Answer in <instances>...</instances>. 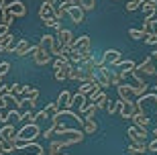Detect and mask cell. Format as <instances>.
I'll return each mask as SVG.
<instances>
[{"instance_id": "cell-1", "label": "cell", "mask_w": 157, "mask_h": 155, "mask_svg": "<svg viewBox=\"0 0 157 155\" xmlns=\"http://www.w3.org/2000/svg\"><path fill=\"white\" fill-rule=\"evenodd\" d=\"M39 135H41V129L37 122H27L25 126H21L17 131V139H21V141H35Z\"/></svg>"}, {"instance_id": "cell-2", "label": "cell", "mask_w": 157, "mask_h": 155, "mask_svg": "<svg viewBox=\"0 0 157 155\" xmlns=\"http://www.w3.org/2000/svg\"><path fill=\"white\" fill-rule=\"evenodd\" d=\"M29 55H33V61L37 63V65H47V63L51 61V53L49 51H45L43 47H39V45H31V51H29Z\"/></svg>"}, {"instance_id": "cell-3", "label": "cell", "mask_w": 157, "mask_h": 155, "mask_svg": "<svg viewBox=\"0 0 157 155\" xmlns=\"http://www.w3.org/2000/svg\"><path fill=\"white\" fill-rule=\"evenodd\" d=\"M110 65H106V63H100V65H96V69H94V78H96V82H98L100 86H110Z\"/></svg>"}, {"instance_id": "cell-4", "label": "cell", "mask_w": 157, "mask_h": 155, "mask_svg": "<svg viewBox=\"0 0 157 155\" xmlns=\"http://www.w3.org/2000/svg\"><path fill=\"white\" fill-rule=\"evenodd\" d=\"M74 49H78L80 53H84L86 57H92V39L88 35H82V37H76L74 39Z\"/></svg>"}, {"instance_id": "cell-5", "label": "cell", "mask_w": 157, "mask_h": 155, "mask_svg": "<svg viewBox=\"0 0 157 155\" xmlns=\"http://www.w3.org/2000/svg\"><path fill=\"white\" fill-rule=\"evenodd\" d=\"M65 14L71 18L74 25H82L84 21H86V10H84L82 6H78V4H70L67 8H65Z\"/></svg>"}, {"instance_id": "cell-6", "label": "cell", "mask_w": 157, "mask_h": 155, "mask_svg": "<svg viewBox=\"0 0 157 155\" xmlns=\"http://www.w3.org/2000/svg\"><path fill=\"white\" fill-rule=\"evenodd\" d=\"M55 31H57V33H55V39H57V43L61 47H71L74 45V39H76V37H74V33H71L70 29H63V27L59 25Z\"/></svg>"}, {"instance_id": "cell-7", "label": "cell", "mask_w": 157, "mask_h": 155, "mask_svg": "<svg viewBox=\"0 0 157 155\" xmlns=\"http://www.w3.org/2000/svg\"><path fill=\"white\" fill-rule=\"evenodd\" d=\"M135 72H139L141 76H157V68H155V57L153 55H149V57L143 59V63L141 65H137L135 68Z\"/></svg>"}, {"instance_id": "cell-8", "label": "cell", "mask_w": 157, "mask_h": 155, "mask_svg": "<svg viewBox=\"0 0 157 155\" xmlns=\"http://www.w3.org/2000/svg\"><path fill=\"white\" fill-rule=\"evenodd\" d=\"M127 135H128V139H131V143L147 145V131H143V129H139V126H128Z\"/></svg>"}, {"instance_id": "cell-9", "label": "cell", "mask_w": 157, "mask_h": 155, "mask_svg": "<svg viewBox=\"0 0 157 155\" xmlns=\"http://www.w3.org/2000/svg\"><path fill=\"white\" fill-rule=\"evenodd\" d=\"M141 106L137 104V100H131V102H122L121 100V106H118V114L121 118H131L135 112H139Z\"/></svg>"}, {"instance_id": "cell-10", "label": "cell", "mask_w": 157, "mask_h": 155, "mask_svg": "<svg viewBox=\"0 0 157 155\" xmlns=\"http://www.w3.org/2000/svg\"><path fill=\"white\" fill-rule=\"evenodd\" d=\"M4 8L10 12L12 17H25V14H27V6H25V2H21V0H12Z\"/></svg>"}, {"instance_id": "cell-11", "label": "cell", "mask_w": 157, "mask_h": 155, "mask_svg": "<svg viewBox=\"0 0 157 155\" xmlns=\"http://www.w3.org/2000/svg\"><path fill=\"white\" fill-rule=\"evenodd\" d=\"M121 59H122V55H121V51H118V49H108V51L102 53V63L110 65V68H114Z\"/></svg>"}, {"instance_id": "cell-12", "label": "cell", "mask_w": 157, "mask_h": 155, "mask_svg": "<svg viewBox=\"0 0 157 155\" xmlns=\"http://www.w3.org/2000/svg\"><path fill=\"white\" fill-rule=\"evenodd\" d=\"M0 139H4L6 143H14L17 141V131H14V125L12 122H6L4 126H2V131H0Z\"/></svg>"}, {"instance_id": "cell-13", "label": "cell", "mask_w": 157, "mask_h": 155, "mask_svg": "<svg viewBox=\"0 0 157 155\" xmlns=\"http://www.w3.org/2000/svg\"><path fill=\"white\" fill-rule=\"evenodd\" d=\"M117 90H118V98H121L122 102H131V100H135V94H133V88H131V84L122 82L121 86H117Z\"/></svg>"}, {"instance_id": "cell-14", "label": "cell", "mask_w": 157, "mask_h": 155, "mask_svg": "<svg viewBox=\"0 0 157 155\" xmlns=\"http://www.w3.org/2000/svg\"><path fill=\"white\" fill-rule=\"evenodd\" d=\"M57 108L59 110H71V108H74V104H71V94L67 92V90H63V92L59 94V98H57Z\"/></svg>"}, {"instance_id": "cell-15", "label": "cell", "mask_w": 157, "mask_h": 155, "mask_svg": "<svg viewBox=\"0 0 157 155\" xmlns=\"http://www.w3.org/2000/svg\"><path fill=\"white\" fill-rule=\"evenodd\" d=\"M141 8H143L145 18H153L155 12H157V0H143L141 2Z\"/></svg>"}, {"instance_id": "cell-16", "label": "cell", "mask_w": 157, "mask_h": 155, "mask_svg": "<svg viewBox=\"0 0 157 155\" xmlns=\"http://www.w3.org/2000/svg\"><path fill=\"white\" fill-rule=\"evenodd\" d=\"M71 4V0H53V8H55V17L61 21L63 17H67L65 14V8Z\"/></svg>"}, {"instance_id": "cell-17", "label": "cell", "mask_w": 157, "mask_h": 155, "mask_svg": "<svg viewBox=\"0 0 157 155\" xmlns=\"http://www.w3.org/2000/svg\"><path fill=\"white\" fill-rule=\"evenodd\" d=\"M31 51V43L27 39H21L17 41V47H14V55H18V57H25V55H29Z\"/></svg>"}, {"instance_id": "cell-18", "label": "cell", "mask_w": 157, "mask_h": 155, "mask_svg": "<svg viewBox=\"0 0 157 155\" xmlns=\"http://www.w3.org/2000/svg\"><path fill=\"white\" fill-rule=\"evenodd\" d=\"M131 118H133V122H135V126H139V129H143V131H147V125H149V118H147V114L145 112H135L133 116H131Z\"/></svg>"}, {"instance_id": "cell-19", "label": "cell", "mask_w": 157, "mask_h": 155, "mask_svg": "<svg viewBox=\"0 0 157 155\" xmlns=\"http://www.w3.org/2000/svg\"><path fill=\"white\" fill-rule=\"evenodd\" d=\"M39 47H43L45 51L53 53V47H55V35H43L39 41Z\"/></svg>"}, {"instance_id": "cell-20", "label": "cell", "mask_w": 157, "mask_h": 155, "mask_svg": "<svg viewBox=\"0 0 157 155\" xmlns=\"http://www.w3.org/2000/svg\"><path fill=\"white\" fill-rule=\"evenodd\" d=\"M67 80L71 82H84V74H82L80 65H71L70 72H67Z\"/></svg>"}, {"instance_id": "cell-21", "label": "cell", "mask_w": 157, "mask_h": 155, "mask_svg": "<svg viewBox=\"0 0 157 155\" xmlns=\"http://www.w3.org/2000/svg\"><path fill=\"white\" fill-rule=\"evenodd\" d=\"M135 68H137V63H135L133 59H121V61L114 65V69H121V72H133Z\"/></svg>"}, {"instance_id": "cell-22", "label": "cell", "mask_w": 157, "mask_h": 155, "mask_svg": "<svg viewBox=\"0 0 157 155\" xmlns=\"http://www.w3.org/2000/svg\"><path fill=\"white\" fill-rule=\"evenodd\" d=\"M122 82H124L122 72H121V69H114V68H112L110 69V84H112V86H121Z\"/></svg>"}, {"instance_id": "cell-23", "label": "cell", "mask_w": 157, "mask_h": 155, "mask_svg": "<svg viewBox=\"0 0 157 155\" xmlns=\"http://www.w3.org/2000/svg\"><path fill=\"white\" fill-rule=\"evenodd\" d=\"M71 4H78V6H82L86 12H90V10H94L96 0H71Z\"/></svg>"}, {"instance_id": "cell-24", "label": "cell", "mask_w": 157, "mask_h": 155, "mask_svg": "<svg viewBox=\"0 0 157 155\" xmlns=\"http://www.w3.org/2000/svg\"><path fill=\"white\" fill-rule=\"evenodd\" d=\"M155 18H145L143 21V33H145V37L147 35H151V33H155Z\"/></svg>"}, {"instance_id": "cell-25", "label": "cell", "mask_w": 157, "mask_h": 155, "mask_svg": "<svg viewBox=\"0 0 157 155\" xmlns=\"http://www.w3.org/2000/svg\"><path fill=\"white\" fill-rule=\"evenodd\" d=\"M127 151H128V155H145L147 145H135V143H131Z\"/></svg>"}, {"instance_id": "cell-26", "label": "cell", "mask_w": 157, "mask_h": 155, "mask_svg": "<svg viewBox=\"0 0 157 155\" xmlns=\"http://www.w3.org/2000/svg\"><path fill=\"white\" fill-rule=\"evenodd\" d=\"M106 102H108V96H106V92H100L98 96H96V100H94V104H96V108H106Z\"/></svg>"}, {"instance_id": "cell-27", "label": "cell", "mask_w": 157, "mask_h": 155, "mask_svg": "<svg viewBox=\"0 0 157 155\" xmlns=\"http://www.w3.org/2000/svg\"><path fill=\"white\" fill-rule=\"evenodd\" d=\"M118 106H121V98H118L117 102H110V100H108V102H106V112H108V114H117Z\"/></svg>"}, {"instance_id": "cell-28", "label": "cell", "mask_w": 157, "mask_h": 155, "mask_svg": "<svg viewBox=\"0 0 157 155\" xmlns=\"http://www.w3.org/2000/svg\"><path fill=\"white\" fill-rule=\"evenodd\" d=\"M12 41H14V37H12V35L8 33V31H6V33H0V45H2V47L10 45Z\"/></svg>"}, {"instance_id": "cell-29", "label": "cell", "mask_w": 157, "mask_h": 155, "mask_svg": "<svg viewBox=\"0 0 157 155\" xmlns=\"http://www.w3.org/2000/svg\"><path fill=\"white\" fill-rule=\"evenodd\" d=\"M128 37L139 41V39H145V33H143V29H128Z\"/></svg>"}, {"instance_id": "cell-30", "label": "cell", "mask_w": 157, "mask_h": 155, "mask_svg": "<svg viewBox=\"0 0 157 155\" xmlns=\"http://www.w3.org/2000/svg\"><path fill=\"white\" fill-rule=\"evenodd\" d=\"M45 110H47V116H49V118H51V116H55L59 112V108H57V102H49L45 106Z\"/></svg>"}, {"instance_id": "cell-31", "label": "cell", "mask_w": 157, "mask_h": 155, "mask_svg": "<svg viewBox=\"0 0 157 155\" xmlns=\"http://www.w3.org/2000/svg\"><path fill=\"white\" fill-rule=\"evenodd\" d=\"M17 121H21V112L18 110H10L6 114V122H17Z\"/></svg>"}, {"instance_id": "cell-32", "label": "cell", "mask_w": 157, "mask_h": 155, "mask_svg": "<svg viewBox=\"0 0 157 155\" xmlns=\"http://www.w3.org/2000/svg\"><path fill=\"white\" fill-rule=\"evenodd\" d=\"M67 72H70V69H55V80L57 82L67 80Z\"/></svg>"}, {"instance_id": "cell-33", "label": "cell", "mask_w": 157, "mask_h": 155, "mask_svg": "<svg viewBox=\"0 0 157 155\" xmlns=\"http://www.w3.org/2000/svg\"><path fill=\"white\" fill-rule=\"evenodd\" d=\"M23 84H12V86H10V94H12V96H21V94H23Z\"/></svg>"}, {"instance_id": "cell-34", "label": "cell", "mask_w": 157, "mask_h": 155, "mask_svg": "<svg viewBox=\"0 0 157 155\" xmlns=\"http://www.w3.org/2000/svg\"><path fill=\"white\" fill-rule=\"evenodd\" d=\"M21 121H27V122H35V114L27 110V112H21Z\"/></svg>"}, {"instance_id": "cell-35", "label": "cell", "mask_w": 157, "mask_h": 155, "mask_svg": "<svg viewBox=\"0 0 157 155\" xmlns=\"http://www.w3.org/2000/svg\"><path fill=\"white\" fill-rule=\"evenodd\" d=\"M0 151H2V153H10V151H14V149H12L10 143H6L4 139H0Z\"/></svg>"}, {"instance_id": "cell-36", "label": "cell", "mask_w": 157, "mask_h": 155, "mask_svg": "<svg viewBox=\"0 0 157 155\" xmlns=\"http://www.w3.org/2000/svg\"><path fill=\"white\" fill-rule=\"evenodd\" d=\"M145 43H147V45H157V31H155V33H151V35H147Z\"/></svg>"}, {"instance_id": "cell-37", "label": "cell", "mask_w": 157, "mask_h": 155, "mask_svg": "<svg viewBox=\"0 0 157 155\" xmlns=\"http://www.w3.org/2000/svg\"><path fill=\"white\" fill-rule=\"evenodd\" d=\"M139 2H135V0H128V2H127V10L128 12H133V10H137V8H139Z\"/></svg>"}, {"instance_id": "cell-38", "label": "cell", "mask_w": 157, "mask_h": 155, "mask_svg": "<svg viewBox=\"0 0 157 155\" xmlns=\"http://www.w3.org/2000/svg\"><path fill=\"white\" fill-rule=\"evenodd\" d=\"M45 116H47V110H45V108L39 110V112L35 114V122H37V121H41V118H45Z\"/></svg>"}, {"instance_id": "cell-39", "label": "cell", "mask_w": 157, "mask_h": 155, "mask_svg": "<svg viewBox=\"0 0 157 155\" xmlns=\"http://www.w3.org/2000/svg\"><path fill=\"white\" fill-rule=\"evenodd\" d=\"M147 151H157V139H153L151 143H147Z\"/></svg>"}, {"instance_id": "cell-40", "label": "cell", "mask_w": 157, "mask_h": 155, "mask_svg": "<svg viewBox=\"0 0 157 155\" xmlns=\"http://www.w3.org/2000/svg\"><path fill=\"white\" fill-rule=\"evenodd\" d=\"M4 6H6V0H0V10H2Z\"/></svg>"}, {"instance_id": "cell-41", "label": "cell", "mask_w": 157, "mask_h": 155, "mask_svg": "<svg viewBox=\"0 0 157 155\" xmlns=\"http://www.w3.org/2000/svg\"><path fill=\"white\" fill-rule=\"evenodd\" d=\"M151 135H153V137H155V139H157V129H155V131H153V133H151Z\"/></svg>"}, {"instance_id": "cell-42", "label": "cell", "mask_w": 157, "mask_h": 155, "mask_svg": "<svg viewBox=\"0 0 157 155\" xmlns=\"http://www.w3.org/2000/svg\"><path fill=\"white\" fill-rule=\"evenodd\" d=\"M153 57H155V61H157V51H153Z\"/></svg>"}, {"instance_id": "cell-43", "label": "cell", "mask_w": 157, "mask_h": 155, "mask_svg": "<svg viewBox=\"0 0 157 155\" xmlns=\"http://www.w3.org/2000/svg\"><path fill=\"white\" fill-rule=\"evenodd\" d=\"M0 53H4V47H2V45H0Z\"/></svg>"}, {"instance_id": "cell-44", "label": "cell", "mask_w": 157, "mask_h": 155, "mask_svg": "<svg viewBox=\"0 0 157 155\" xmlns=\"http://www.w3.org/2000/svg\"><path fill=\"white\" fill-rule=\"evenodd\" d=\"M63 155H65V153H63Z\"/></svg>"}]
</instances>
